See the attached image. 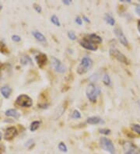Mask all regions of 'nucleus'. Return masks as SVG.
<instances>
[{"mask_svg":"<svg viewBox=\"0 0 140 154\" xmlns=\"http://www.w3.org/2000/svg\"><path fill=\"white\" fill-rule=\"evenodd\" d=\"M100 94H101V89L99 88V87H97V85L94 84V83H90V84H89L86 87V97L92 103H95L97 101V97L99 96Z\"/></svg>","mask_w":140,"mask_h":154,"instance_id":"obj_1","label":"nucleus"},{"mask_svg":"<svg viewBox=\"0 0 140 154\" xmlns=\"http://www.w3.org/2000/svg\"><path fill=\"white\" fill-rule=\"evenodd\" d=\"M93 66V61L89 57H84L82 58L81 62L77 67V73L79 75H83L86 73L91 69Z\"/></svg>","mask_w":140,"mask_h":154,"instance_id":"obj_2","label":"nucleus"},{"mask_svg":"<svg viewBox=\"0 0 140 154\" xmlns=\"http://www.w3.org/2000/svg\"><path fill=\"white\" fill-rule=\"evenodd\" d=\"M100 146L104 150L108 152L110 154L115 153V148L110 139L106 137H101L100 139Z\"/></svg>","mask_w":140,"mask_h":154,"instance_id":"obj_3","label":"nucleus"},{"mask_svg":"<svg viewBox=\"0 0 140 154\" xmlns=\"http://www.w3.org/2000/svg\"><path fill=\"white\" fill-rule=\"evenodd\" d=\"M16 103L20 107H30L33 105V100L26 94H21L16 100Z\"/></svg>","mask_w":140,"mask_h":154,"instance_id":"obj_4","label":"nucleus"},{"mask_svg":"<svg viewBox=\"0 0 140 154\" xmlns=\"http://www.w3.org/2000/svg\"><path fill=\"white\" fill-rule=\"evenodd\" d=\"M110 55L112 57H114L115 59H117L118 61L121 62V63H124V64H129V61L126 56H125L124 54L121 52L120 51H118V49L115 48H112L110 49Z\"/></svg>","mask_w":140,"mask_h":154,"instance_id":"obj_5","label":"nucleus"},{"mask_svg":"<svg viewBox=\"0 0 140 154\" xmlns=\"http://www.w3.org/2000/svg\"><path fill=\"white\" fill-rule=\"evenodd\" d=\"M79 44L84 48L87 49V50H90V51H97L98 47H97V45L93 43V42L90 41L88 38H84L82 40L79 41Z\"/></svg>","mask_w":140,"mask_h":154,"instance_id":"obj_6","label":"nucleus"},{"mask_svg":"<svg viewBox=\"0 0 140 154\" xmlns=\"http://www.w3.org/2000/svg\"><path fill=\"white\" fill-rule=\"evenodd\" d=\"M114 33L116 35V37L118 38L120 43L123 45V46L127 47L128 45H129V42H128L127 38H126V37H125V34H124L123 32V30H121V27H118H118H115L114 30Z\"/></svg>","mask_w":140,"mask_h":154,"instance_id":"obj_7","label":"nucleus"},{"mask_svg":"<svg viewBox=\"0 0 140 154\" xmlns=\"http://www.w3.org/2000/svg\"><path fill=\"white\" fill-rule=\"evenodd\" d=\"M51 66L53 67L56 72H58L59 73H64L66 70L65 66L62 64V62L58 60V58H56L55 57H52L51 58Z\"/></svg>","mask_w":140,"mask_h":154,"instance_id":"obj_8","label":"nucleus"},{"mask_svg":"<svg viewBox=\"0 0 140 154\" xmlns=\"http://www.w3.org/2000/svg\"><path fill=\"white\" fill-rule=\"evenodd\" d=\"M17 134H18V132H17V129L15 127H9L6 129V132H5L4 139L9 141V140H12L13 138H15Z\"/></svg>","mask_w":140,"mask_h":154,"instance_id":"obj_9","label":"nucleus"},{"mask_svg":"<svg viewBox=\"0 0 140 154\" xmlns=\"http://www.w3.org/2000/svg\"><path fill=\"white\" fill-rule=\"evenodd\" d=\"M35 59L38 66L41 68H42L45 64H46L47 60H48L47 55H45V54H43V53H40L39 55H37V56L35 57Z\"/></svg>","mask_w":140,"mask_h":154,"instance_id":"obj_10","label":"nucleus"},{"mask_svg":"<svg viewBox=\"0 0 140 154\" xmlns=\"http://www.w3.org/2000/svg\"><path fill=\"white\" fill-rule=\"evenodd\" d=\"M87 123L90 125H101V124H104V122L103 121V119H101L99 117H90L87 119Z\"/></svg>","mask_w":140,"mask_h":154,"instance_id":"obj_11","label":"nucleus"},{"mask_svg":"<svg viewBox=\"0 0 140 154\" xmlns=\"http://www.w3.org/2000/svg\"><path fill=\"white\" fill-rule=\"evenodd\" d=\"M126 147L125 151V154H138L135 146H134L132 143H127L125 146Z\"/></svg>","mask_w":140,"mask_h":154,"instance_id":"obj_12","label":"nucleus"},{"mask_svg":"<svg viewBox=\"0 0 140 154\" xmlns=\"http://www.w3.org/2000/svg\"><path fill=\"white\" fill-rule=\"evenodd\" d=\"M5 115H6V116L8 117H13V118H14L15 119H19V118L20 116V113L15 109L7 110V111L5 112Z\"/></svg>","mask_w":140,"mask_h":154,"instance_id":"obj_13","label":"nucleus"},{"mask_svg":"<svg viewBox=\"0 0 140 154\" xmlns=\"http://www.w3.org/2000/svg\"><path fill=\"white\" fill-rule=\"evenodd\" d=\"M87 38H89V39H90V41L93 42V43L96 44V45H97L102 42V38H101L100 36L97 35V34H90V35L88 36Z\"/></svg>","mask_w":140,"mask_h":154,"instance_id":"obj_14","label":"nucleus"},{"mask_svg":"<svg viewBox=\"0 0 140 154\" xmlns=\"http://www.w3.org/2000/svg\"><path fill=\"white\" fill-rule=\"evenodd\" d=\"M0 92L5 98H9L12 93V89L9 87H2L0 89Z\"/></svg>","mask_w":140,"mask_h":154,"instance_id":"obj_15","label":"nucleus"},{"mask_svg":"<svg viewBox=\"0 0 140 154\" xmlns=\"http://www.w3.org/2000/svg\"><path fill=\"white\" fill-rule=\"evenodd\" d=\"M20 62L23 66H28V65L33 66V61L28 55H24V56L21 57Z\"/></svg>","mask_w":140,"mask_h":154,"instance_id":"obj_16","label":"nucleus"},{"mask_svg":"<svg viewBox=\"0 0 140 154\" xmlns=\"http://www.w3.org/2000/svg\"><path fill=\"white\" fill-rule=\"evenodd\" d=\"M32 35L34 36V38H36V40H37L38 42H46V38H45V36L41 34V32H38V31H32Z\"/></svg>","mask_w":140,"mask_h":154,"instance_id":"obj_17","label":"nucleus"},{"mask_svg":"<svg viewBox=\"0 0 140 154\" xmlns=\"http://www.w3.org/2000/svg\"><path fill=\"white\" fill-rule=\"evenodd\" d=\"M104 20L107 24L110 25V26H114L115 24V20L111 15H110L109 13H106L104 16Z\"/></svg>","mask_w":140,"mask_h":154,"instance_id":"obj_18","label":"nucleus"},{"mask_svg":"<svg viewBox=\"0 0 140 154\" xmlns=\"http://www.w3.org/2000/svg\"><path fill=\"white\" fill-rule=\"evenodd\" d=\"M40 124H41V123H40V122H38V121H34V122H32L30 127V131H31V132H35L36 130H37V128L40 127Z\"/></svg>","mask_w":140,"mask_h":154,"instance_id":"obj_19","label":"nucleus"},{"mask_svg":"<svg viewBox=\"0 0 140 154\" xmlns=\"http://www.w3.org/2000/svg\"><path fill=\"white\" fill-rule=\"evenodd\" d=\"M103 82L106 86H110L111 84V79H110V77L109 76V75L107 74H105L103 77Z\"/></svg>","mask_w":140,"mask_h":154,"instance_id":"obj_20","label":"nucleus"},{"mask_svg":"<svg viewBox=\"0 0 140 154\" xmlns=\"http://www.w3.org/2000/svg\"><path fill=\"white\" fill-rule=\"evenodd\" d=\"M51 22H52V23H54L55 26H61V23H60V22H59V20H58V17H56L55 15H53L52 17H51Z\"/></svg>","mask_w":140,"mask_h":154,"instance_id":"obj_21","label":"nucleus"},{"mask_svg":"<svg viewBox=\"0 0 140 154\" xmlns=\"http://www.w3.org/2000/svg\"><path fill=\"white\" fill-rule=\"evenodd\" d=\"M58 149L62 152H66L68 151L67 146H65V144L64 143H60L58 144Z\"/></svg>","mask_w":140,"mask_h":154,"instance_id":"obj_22","label":"nucleus"},{"mask_svg":"<svg viewBox=\"0 0 140 154\" xmlns=\"http://www.w3.org/2000/svg\"><path fill=\"white\" fill-rule=\"evenodd\" d=\"M132 129L135 132H136L137 134L140 135V125L138 124L132 125Z\"/></svg>","mask_w":140,"mask_h":154,"instance_id":"obj_23","label":"nucleus"},{"mask_svg":"<svg viewBox=\"0 0 140 154\" xmlns=\"http://www.w3.org/2000/svg\"><path fill=\"white\" fill-rule=\"evenodd\" d=\"M72 118L74 119H79L81 118V115L79 111H77V110H75L73 113V115H72Z\"/></svg>","mask_w":140,"mask_h":154,"instance_id":"obj_24","label":"nucleus"},{"mask_svg":"<svg viewBox=\"0 0 140 154\" xmlns=\"http://www.w3.org/2000/svg\"><path fill=\"white\" fill-rule=\"evenodd\" d=\"M68 37L72 41H75V40L76 39V36L75 33L73 32V31H69L68 32Z\"/></svg>","mask_w":140,"mask_h":154,"instance_id":"obj_25","label":"nucleus"},{"mask_svg":"<svg viewBox=\"0 0 140 154\" xmlns=\"http://www.w3.org/2000/svg\"><path fill=\"white\" fill-rule=\"evenodd\" d=\"M100 133L104 134V135H109L110 133V130L107 128H102V129H100Z\"/></svg>","mask_w":140,"mask_h":154,"instance_id":"obj_26","label":"nucleus"},{"mask_svg":"<svg viewBox=\"0 0 140 154\" xmlns=\"http://www.w3.org/2000/svg\"><path fill=\"white\" fill-rule=\"evenodd\" d=\"M12 40H13V42H20V37L18 35H13L12 36Z\"/></svg>","mask_w":140,"mask_h":154,"instance_id":"obj_27","label":"nucleus"},{"mask_svg":"<svg viewBox=\"0 0 140 154\" xmlns=\"http://www.w3.org/2000/svg\"><path fill=\"white\" fill-rule=\"evenodd\" d=\"M34 10H36V12H37V13H41V7L39 6V5H37V4H34Z\"/></svg>","mask_w":140,"mask_h":154,"instance_id":"obj_28","label":"nucleus"},{"mask_svg":"<svg viewBox=\"0 0 140 154\" xmlns=\"http://www.w3.org/2000/svg\"><path fill=\"white\" fill-rule=\"evenodd\" d=\"M76 23L77 24H79V25H82V20L81 19L80 17H77L76 18Z\"/></svg>","mask_w":140,"mask_h":154,"instance_id":"obj_29","label":"nucleus"},{"mask_svg":"<svg viewBox=\"0 0 140 154\" xmlns=\"http://www.w3.org/2000/svg\"><path fill=\"white\" fill-rule=\"evenodd\" d=\"M62 2H63L65 5H69V4L71 3V1H70V0H63Z\"/></svg>","mask_w":140,"mask_h":154,"instance_id":"obj_30","label":"nucleus"},{"mask_svg":"<svg viewBox=\"0 0 140 154\" xmlns=\"http://www.w3.org/2000/svg\"><path fill=\"white\" fill-rule=\"evenodd\" d=\"M135 12H136V13H138V15L140 16V5H139V6H137L136 8H135Z\"/></svg>","mask_w":140,"mask_h":154,"instance_id":"obj_31","label":"nucleus"},{"mask_svg":"<svg viewBox=\"0 0 140 154\" xmlns=\"http://www.w3.org/2000/svg\"><path fill=\"white\" fill-rule=\"evenodd\" d=\"M82 20H84V21H86V23H90V20L88 19L86 16H83V17H82Z\"/></svg>","mask_w":140,"mask_h":154,"instance_id":"obj_32","label":"nucleus"},{"mask_svg":"<svg viewBox=\"0 0 140 154\" xmlns=\"http://www.w3.org/2000/svg\"><path fill=\"white\" fill-rule=\"evenodd\" d=\"M137 28H138V32L140 33V20H138V23H137Z\"/></svg>","mask_w":140,"mask_h":154,"instance_id":"obj_33","label":"nucleus"},{"mask_svg":"<svg viewBox=\"0 0 140 154\" xmlns=\"http://www.w3.org/2000/svg\"><path fill=\"white\" fill-rule=\"evenodd\" d=\"M2 138V133H1V132H0V141H1Z\"/></svg>","mask_w":140,"mask_h":154,"instance_id":"obj_34","label":"nucleus"},{"mask_svg":"<svg viewBox=\"0 0 140 154\" xmlns=\"http://www.w3.org/2000/svg\"><path fill=\"white\" fill-rule=\"evenodd\" d=\"M0 72H1V69H0Z\"/></svg>","mask_w":140,"mask_h":154,"instance_id":"obj_35","label":"nucleus"},{"mask_svg":"<svg viewBox=\"0 0 140 154\" xmlns=\"http://www.w3.org/2000/svg\"><path fill=\"white\" fill-rule=\"evenodd\" d=\"M139 152H140V150H139Z\"/></svg>","mask_w":140,"mask_h":154,"instance_id":"obj_36","label":"nucleus"}]
</instances>
